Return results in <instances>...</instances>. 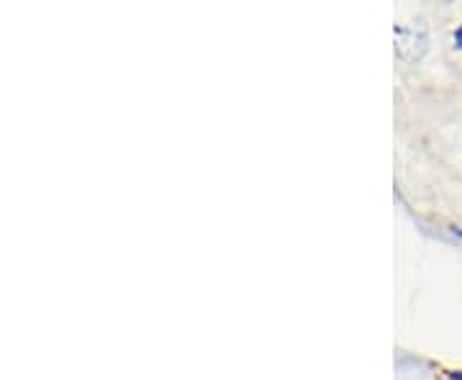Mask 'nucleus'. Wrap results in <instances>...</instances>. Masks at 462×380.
Segmentation results:
<instances>
[{
	"instance_id": "nucleus-1",
	"label": "nucleus",
	"mask_w": 462,
	"mask_h": 380,
	"mask_svg": "<svg viewBox=\"0 0 462 380\" xmlns=\"http://www.w3.org/2000/svg\"><path fill=\"white\" fill-rule=\"evenodd\" d=\"M455 42H457V47H460V50H462V26H460V29H457V32H455Z\"/></svg>"
},
{
	"instance_id": "nucleus-2",
	"label": "nucleus",
	"mask_w": 462,
	"mask_h": 380,
	"mask_svg": "<svg viewBox=\"0 0 462 380\" xmlns=\"http://www.w3.org/2000/svg\"><path fill=\"white\" fill-rule=\"evenodd\" d=\"M452 378H455V380H462V373H452Z\"/></svg>"
}]
</instances>
